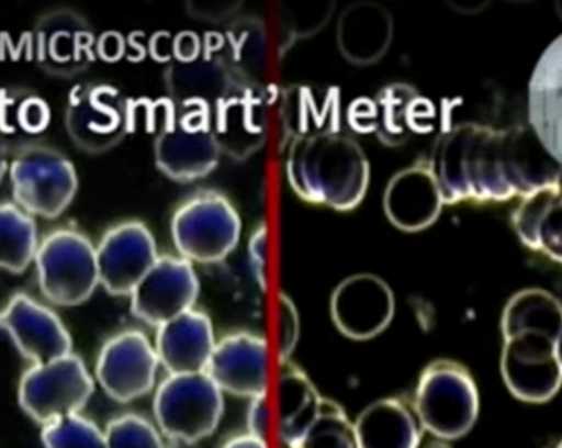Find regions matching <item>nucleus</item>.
Segmentation results:
<instances>
[{"mask_svg": "<svg viewBox=\"0 0 562 448\" xmlns=\"http://www.w3.org/2000/svg\"><path fill=\"white\" fill-rule=\"evenodd\" d=\"M427 164L443 204L504 202L561 184V161L548 154L528 126L494 130L480 123L456 124L437 137Z\"/></svg>", "mask_w": 562, "mask_h": 448, "instance_id": "obj_1", "label": "nucleus"}, {"mask_svg": "<svg viewBox=\"0 0 562 448\" xmlns=\"http://www.w3.org/2000/svg\"><path fill=\"white\" fill-rule=\"evenodd\" d=\"M285 173L299 198L339 212L358 208L369 190L367 155L358 141L339 131L295 137Z\"/></svg>", "mask_w": 562, "mask_h": 448, "instance_id": "obj_2", "label": "nucleus"}, {"mask_svg": "<svg viewBox=\"0 0 562 448\" xmlns=\"http://www.w3.org/2000/svg\"><path fill=\"white\" fill-rule=\"evenodd\" d=\"M413 410L424 433L452 443L476 424L480 390L467 367L456 360H436L420 376Z\"/></svg>", "mask_w": 562, "mask_h": 448, "instance_id": "obj_3", "label": "nucleus"}, {"mask_svg": "<svg viewBox=\"0 0 562 448\" xmlns=\"http://www.w3.org/2000/svg\"><path fill=\"white\" fill-rule=\"evenodd\" d=\"M9 177L13 201L33 217H59L79 190L72 161L63 152L42 143L19 147L10 158Z\"/></svg>", "mask_w": 562, "mask_h": 448, "instance_id": "obj_4", "label": "nucleus"}, {"mask_svg": "<svg viewBox=\"0 0 562 448\" xmlns=\"http://www.w3.org/2000/svg\"><path fill=\"white\" fill-rule=\"evenodd\" d=\"M224 407V393L205 372L168 376L154 396L155 423L161 436L183 444L212 436Z\"/></svg>", "mask_w": 562, "mask_h": 448, "instance_id": "obj_5", "label": "nucleus"}, {"mask_svg": "<svg viewBox=\"0 0 562 448\" xmlns=\"http://www.w3.org/2000/svg\"><path fill=\"white\" fill-rule=\"evenodd\" d=\"M36 275L43 295L59 306H77L100 285L95 245L72 228H57L40 242Z\"/></svg>", "mask_w": 562, "mask_h": 448, "instance_id": "obj_6", "label": "nucleus"}, {"mask_svg": "<svg viewBox=\"0 0 562 448\" xmlns=\"http://www.w3.org/2000/svg\"><path fill=\"white\" fill-rule=\"evenodd\" d=\"M241 219L224 194L203 191L184 201L171 219V238L181 258L201 265L224 261L240 242Z\"/></svg>", "mask_w": 562, "mask_h": 448, "instance_id": "obj_7", "label": "nucleus"}, {"mask_svg": "<svg viewBox=\"0 0 562 448\" xmlns=\"http://www.w3.org/2000/svg\"><path fill=\"white\" fill-rule=\"evenodd\" d=\"M95 392L86 362L70 352L45 363H33L19 383V403L36 423L45 424L80 413Z\"/></svg>", "mask_w": 562, "mask_h": 448, "instance_id": "obj_8", "label": "nucleus"}, {"mask_svg": "<svg viewBox=\"0 0 562 448\" xmlns=\"http://www.w3.org/2000/svg\"><path fill=\"white\" fill-rule=\"evenodd\" d=\"M501 373L507 390L525 403H548L562 383L560 333L524 329L504 336Z\"/></svg>", "mask_w": 562, "mask_h": 448, "instance_id": "obj_9", "label": "nucleus"}, {"mask_svg": "<svg viewBox=\"0 0 562 448\" xmlns=\"http://www.w3.org/2000/svg\"><path fill=\"white\" fill-rule=\"evenodd\" d=\"M177 111L155 139V165L171 180L188 183L214 171L222 152L212 133V116L201 111Z\"/></svg>", "mask_w": 562, "mask_h": 448, "instance_id": "obj_10", "label": "nucleus"}, {"mask_svg": "<svg viewBox=\"0 0 562 448\" xmlns=\"http://www.w3.org/2000/svg\"><path fill=\"white\" fill-rule=\"evenodd\" d=\"M160 362L150 339L139 329L111 336L100 349L95 380L108 399L131 403L153 392Z\"/></svg>", "mask_w": 562, "mask_h": 448, "instance_id": "obj_11", "label": "nucleus"}, {"mask_svg": "<svg viewBox=\"0 0 562 448\" xmlns=\"http://www.w3.org/2000/svg\"><path fill=\"white\" fill-rule=\"evenodd\" d=\"M200 298V279L193 262L181 256H158L146 278L134 289L131 312L140 322L158 326L194 309Z\"/></svg>", "mask_w": 562, "mask_h": 448, "instance_id": "obj_12", "label": "nucleus"}, {"mask_svg": "<svg viewBox=\"0 0 562 448\" xmlns=\"http://www.w3.org/2000/svg\"><path fill=\"white\" fill-rule=\"evenodd\" d=\"M95 249L100 285L114 298H130L158 259L153 232L137 221L111 227Z\"/></svg>", "mask_w": 562, "mask_h": 448, "instance_id": "obj_13", "label": "nucleus"}, {"mask_svg": "<svg viewBox=\"0 0 562 448\" xmlns=\"http://www.w3.org/2000/svg\"><path fill=\"white\" fill-rule=\"evenodd\" d=\"M389 282L375 275H355L339 282L331 295V318L346 338L369 341L382 335L395 316Z\"/></svg>", "mask_w": 562, "mask_h": 448, "instance_id": "obj_14", "label": "nucleus"}, {"mask_svg": "<svg viewBox=\"0 0 562 448\" xmlns=\"http://www.w3.org/2000/svg\"><path fill=\"white\" fill-rule=\"evenodd\" d=\"M66 127L80 149L100 154L116 146L126 134V104L113 87H76L67 100Z\"/></svg>", "mask_w": 562, "mask_h": 448, "instance_id": "obj_15", "label": "nucleus"}, {"mask_svg": "<svg viewBox=\"0 0 562 448\" xmlns=\"http://www.w3.org/2000/svg\"><path fill=\"white\" fill-rule=\"evenodd\" d=\"M0 329L33 363L72 352V336L54 310L26 294H15L0 310Z\"/></svg>", "mask_w": 562, "mask_h": 448, "instance_id": "obj_16", "label": "nucleus"}, {"mask_svg": "<svg viewBox=\"0 0 562 448\" xmlns=\"http://www.w3.org/2000/svg\"><path fill=\"white\" fill-rule=\"evenodd\" d=\"M205 373L222 393L247 400L268 395V343L247 332L225 336L215 343Z\"/></svg>", "mask_w": 562, "mask_h": 448, "instance_id": "obj_17", "label": "nucleus"}, {"mask_svg": "<svg viewBox=\"0 0 562 448\" xmlns=\"http://www.w3.org/2000/svg\"><path fill=\"white\" fill-rule=\"evenodd\" d=\"M212 133L221 152L245 160L266 139V104L255 83L234 80L212 114Z\"/></svg>", "mask_w": 562, "mask_h": 448, "instance_id": "obj_18", "label": "nucleus"}, {"mask_svg": "<svg viewBox=\"0 0 562 448\" xmlns=\"http://www.w3.org/2000/svg\"><path fill=\"white\" fill-rule=\"evenodd\" d=\"M93 33L89 23L70 10H54L35 29L38 66L49 76L72 77L92 60Z\"/></svg>", "mask_w": 562, "mask_h": 448, "instance_id": "obj_19", "label": "nucleus"}, {"mask_svg": "<svg viewBox=\"0 0 562 448\" xmlns=\"http://www.w3.org/2000/svg\"><path fill=\"white\" fill-rule=\"evenodd\" d=\"M442 208V194L427 161H417L398 171L383 194L386 217L403 232L430 227L439 219Z\"/></svg>", "mask_w": 562, "mask_h": 448, "instance_id": "obj_20", "label": "nucleus"}, {"mask_svg": "<svg viewBox=\"0 0 562 448\" xmlns=\"http://www.w3.org/2000/svg\"><path fill=\"white\" fill-rule=\"evenodd\" d=\"M155 352L168 376L205 372L215 348L214 326L200 310H190L158 326Z\"/></svg>", "mask_w": 562, "mask_h": 448, "instance_id": "obj_21", "label": "nucleus"}, {"mask_svg": "<svg viewBox=\"0 0 562 448\" xmlns=\"http://www.w3.org/2000/svg\"><path fill=\"white\" fill-rule=\"evenodd\" d=\"M562 38L558 36L538 60L528 87V121L554 160L562 161Z\"/></svg>", "mask_w": 562, "mask_h": 448, "instance_id": "obj_22", "label": "nucleus"}, {"mask_svg": "<svg viewBox=\"0 0 562 448\" xmlns=\"http://www.w3.org/2000/svg\"><path fill=\"white\" fill-rule=\"evenodd\" d=\"M393 30V16L385 7L352 3L339 16L336 42L346 60L356 66H372L389 53Z\"/></svg>", "mask_w": 562, "mask_h": 448, "instance_id": "obj_23", "label": "nucleus"}, {"mask_svg": "<svg viewBox=\"0 0 562 448\" xmlns=\"http://www.w3.org/2000/svg\"><path fill=\"white\" fill-rule=\"evenodd\" d=\"M515 234L525 247L562 261L561 184H550L521 198L512 214Z\"/></svg>", "mask_w": 562, "mask_h": 448, "instance_id": "obj_24", "label": "nucleus"}, {"mask_svg": "<svg viewBox=\"0 0 562 448\" xmlns=\"http://www.w3.org/2000/svg\"><path fill=\"white\" fill-rule=\"evenodd\" d=\"M352 424L359 448H419L423 443L416 413L402 400L373 401Z\"/></svg>", "mask_w": 562, "mask_h": 448, "instance_id": "obj_25", "label": "nucleus"}, {"mask_svg": "<svg viewBox=\"0 0 562 448\" xmlns=\"http://www.w3.org/2000/svg\"><path fill=\"white\" fill-rule=\"evenodd\" d=\"M278 396L279 437L285 447H292L315 423L325 399L291 360L282 363Z\"/></svg>", "mask_w": 562, "mask_h": 448, "instance_id": "obj_26", "label": "nucleus"}, {"mask_svg": "<svg viewBox=\"0 0 562 448\" xmlns=\"http://www.w3.org/2000/svg\"><path fill=\"white\" fill-rule=\"evenodd\" d=\"M341 123V100L333 87H294L285 97V127L292 137L336 133Z\"/></svg>", "mask_w": 562, "mask_h": 448, "instance_id": "obj_27", "label": "nucleus"}, {"mask_svg": "<svg viewBox=\"0 0 562 448\" xmlns=\"http://www.w3.org/2000/svg\"><path fill=\"white\" fill-rule=\"evenodd\" d=\"M420 103L423 97L405 83L385 87L376 96V137L385 146L400 147L408 143L417 131V121L426 117Z\"/></svg>", "mask_w": 562, "mask_h": 448, "instance_id": "obj_28", "label": "nucleus"}, {"mask_svg": "<svg viewBox=\"0 0 562 448\" xmlns=\"http://www.w3.org/2000/svg\"><path fill=\"white\" fill-rule=\"evenodd\" d=\"M38 247L35 217L15 202H0V269L12 275L26 271Z\"/></svg>", "mask_w": 562, "mask_h": 448, "instance_id": "obj_29", "label": "nucleus"}, {"mask_svg": "<svg viewBox=\"0 0 562 448\" xmlns=\"http://www.w3.org/2000/svg\"><path fill=\"white\" fill-rule=\"evenodd\" d=\"M503 336L524 329L560 333L562 335V306L560 299L544 289H524L512 295L503 313Z\"/></svg>", "mask_w": 562, "mask_h": 448, "instance_id": "obj_30", "label": "nucleus"}, {"mask_svg": "<svg viewBox=\"0 0 562 448\" xmlns=\"http://www.w3.org/2000/svg\"><path fill=\"white\" fill-rule=\"evenodd\" d=\"M52 120L45 100L29 92H5L0 96V136H13L16 131L25 134L43 133Z\"/></svg>", "mask_w": 562, "mask_h": 448, "instance_id": "obj_31", "label": "nucleus"}, {"mask_svg": "<svg viewBox=\"0 0 562 448\" xmlns=\"http://www.w3.org/2000/svg\"><path fill=\"white\" fill-rule=\"evenodd\" d=\"M288 448H359L355 424L335 401L323 400L315 423L297 444Z\"/></svg>", "mask_w": 562, "mask_h": 448, "instance_id": "obj_32", "label": "nucleus"}, {"mask_svg": "<svg viewBox=\"0 0 562 448\" xmlns=\"http://www.w3.org/2000/svg\"><path fill=\"white\" fill-rule=\"evenodd\" d=\"M42 440L45 448H106L104 430L80 413L45 424Z\"/></svg>", "mask_w": 562, "mask_h": 448, "instance_id": "obj_33", "label": "nucleus"}, {"mask_svg": "<svg viewBox=\"0 0 562 448\" xmlns=\"http://www.w3.org/2000/svg\"><path fill=\"white\" fill-rule=\"evenodd\" d=\"M106 448H165L161 433L139 414L114 417L104 429Z\"/></svg>", "mask_w": 562, "mask_h": 448, "instance_id": "obj_34", "label": "nucleus"}, {"mask_svg": "<svg viewBox=\"0 0 562 448\" xmlns=\"http://www.w3.org/2000/svg\"><path fill=\"white\" fill-rule=\"evenodd\" d=\"M279 360L289 362L301 338V316L288 295H279Z\"/></svg>", "mask_w": 562, "mask_h": 448, "instance_id": "obj_35", "label": "nucleus"}, {"mask_svg": "<svg viewBox=\"0 0 562 448\" xmlns=\"http://www.w3.org/2000/svg\"><path fill=\"white\" fill-rule=\"evenodd\" d=\"M250 265L256 282L261 285L262 291L268 289V228L265 225L255 232L250 240Z\"/></svg>", "mask_w": 562, "mask_h": 448, "instance_id": "obj_36", "label": "nucleus"}, {"mask_svg": "<svg viewBox=\"0 0 562 448\" xmlns=\"http://www.w3.org/2000/svg\"><path fill=\"white\" fill-rule=\"evenodd\" d=\"M247 427L250 436L268 443V436L271 433V406H269L268 395L250 400L247 411Z\"/></svg>", "mask_w": 562, "mask_h": 448, "instance_id": "obj_37", "label": "nucleus"}, {"mask_svg": "<svg viewBox=\"0 0 562 448\" xmlns=\"http://www.w3.org/2000/svg\"><path fill=\"white\" fill-rule=\"evenodd\" d=\"M349 123L358 133H372L375 131L376 108L375 101L360 99L349 107Z\"/></svg>", "mask_w": 562, "mask_h": 448, "instance_id": "obj_38", "label": "nucleus"}, {"mask_svg": "<svg viewBox=\"0 0 562 448\" xmlns=\"http://www.w3.org/2000/svg\"><path fill=\"white\" fill-rule=\"evenodd\" d=\"M222 448H268V443L256 439L250 434H245V436H238L235 439L228 440Z\"/></svg>", "mask_w": 562, "mask_h": 448, "instance_id": "obj_39", "label": "nucleus"}, {"mask_svg": "<svg viewBox=\"0 0 562 448\" xmlns=\"http://www.w3.org/2000/svg\"><path fill=\"white\" fill-rule=\"evenodd\" d=\"M9 144L0 136V183H2L3 177L9 171Z\"/></svg>", "mask_w": 562, "mask_h": 448, "instance_id": "obj_40", "label": "nucleus"}, {"mask_svg": "<svg viewBox=\"0 0 562 448\" xmlns=\"http://www.w3.org/2000/svg\"><path fill=\"white\" fill-rule=\"evenodd\" d=\"M424 448H453V447L450 446L449 440L436 439V437H434V439L430 440V443H427L426 446H424Z\"/></svg>", "mask_w": 562, "mask_h": 448, "instance_id": "obj_41", "label": "nucleus"}, {"mask_svg": "<svg viewBox=\"0 0 562 448\" xmlns=\"http://www.w3.org/2000/svg\"><path fill=\"white\" fill-rule=\"evenodd\" d=\"M557 448H561V446H558Z\"/></svg>", "mask_w": 562, "mask_h": 448, "instance_id": "obj_42", "label": "nucleus"}]
</instances>
